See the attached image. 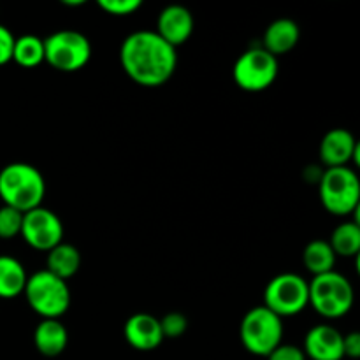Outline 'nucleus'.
<instances>
[{
    "instance_id": "obj_1",
    "label": "nucleus",
    "mask_w": 360,
    "mask_h": 360,
    "mask_svg": "<svg viewBox=\"0 0 360 360\" xmlns=\"http://www.w3.org/2000/svg\"><path fill=\"white\" fill-rule=\"evenodd\" d=\"M120 62L134 83L157 88L167 83L176 72L178 53L157 32L137 30L122 42Z\"/></svg>"
},
{
    "instance_id": "obj_2",
    "label": "nucleus",
    "mask_w": 360,
    "mask_h": 360,
    "mask_svg": "<svg viewBox=\"0 0 360 360\" xmlns=\"http://www.w3.org/2000/svg\"><path fill=\"white\" fill-rule=\"evenodd\" d=\"M44 195V178L34 165L14 162L0 171V199L4 206L27 213L41 206Z\"/></svg>"
},
{
    "instance_id": "obj_3",
    "label": "nucleus",
    "mask_w": 360,
    "mask_h": 360,
    "mask_svg": "<svg viewBox=\"0 0 360 360\" xmlns=\"http://www.w3.org/2000/svg\"><path fill=\"white\" fill-rule=\"evenodd\" d=\"M23 295L32 311L42 316V320H58L70 306L67 281L60 280L46 269L28 276Z\"/></svg>"
},
{
    "instance_id": "obj_4",
    "label": "nucleus",
    "mask_w": 360,
    "mask_h": 360,
    "mask_svg": "<svg viewBox=\"0 0 360 360\" xmlns=\"http://www.w3.org/2000/svg\"><path fill=\"white\" fill-rule=\"evenodd\" d=\"M309 306L323 319H341L352 309L355 292L347 276L338 271L320 274L308 283Z\"/></svg>"
},
{
    "instance_id": "obj_5",
    "label": "nucleus",
    "mask_w": 360,
    "mask_h": 360,
    "mask_svg": "<svg viewBox=\"0 0 360 360\" xmlns=\"http://www.w3.org/2000/svg\"><path fill=\"white\" fill-rule=\"evenodd\" d=\"M239 338L246 352L257 357H267L281 345L283 322L266 306H255L243 316Z\"/></svg>"
},
{
    "instance_id": "obj_6",
    "label": "nucleus",
    "mask_w": 360,
    "mask_h": 360,
    "mask_svg": "<svg viewBox=\"0 0 360 360\" xmlns=\"http://www.w3.org/2000/svg\"><path fill=\"white\" fill-rule=\"evenodd\" d=\"M320 200L330 214L348 217L357 211L360 202V181L354 169H326L320 176Z\"/></svg>"
},
{
    "instance_id": "obj_7",
    "label": "nucleus",
    "mask_w": 360,
    "mask_h": 360,
    "mask_svg": "<svg viewBox=\"0 0 360 360\" xmlns=\"http://www.w3.org/2000/svg\"><path fill=\"white\" fill-rule=\"evenodd\" d=\"M264 306L280 319L299 315L309 306L308 281L295 273L278 274L264 290Z\"/></svg>"
},
{
    "instance_id": "obj_8",
    "label": "nucleus",
    "mask_w": 360,
    "mask_h": 360,
    "mask_svg": "<svg viewBox=\"0 0 360 360\" xmlns=\"http://www.w3.org/2000/svg\"><path fill=\"white\" fill-rule=\"evenodd\" d=\"M91 58L86 35L76 30H60L44 41V62L60 72L81 70Z\"/></svg>"
},
{
    "instance_id": "obj_9",
    "label": "nucleus",
    "mask_w": 360,
    "mask_h": 360,
    "mask_svg": "<svg viewBox=\"0 0 360 360\" xmlns=\"http://www.w3.org/2000/svg\"><path fill=\"white\" fill-rule=\"evenodd\" d=\"M278 70H280V63L276 56L266 51L262 46H257V48L246 49L236 60L232 76L241 90L255 94V91L267 90L276 81Z\"/></svg>"
},
{
    "instance_id": "obj_10",
    "label": "nucleus",
    "mask_w": 360,
    "mask_h": 360,
    "mask_svg": "<svg viewBox=\"0 0 360 360\" xmlns=\"http://www.w3.org/2000/svg\"><path fill=\"white\" fill-rule=\"evenodd\" d=\"M20 236L34 250L49 252L63 241V224L55 211L39 206L23 213Z\"/></svg>"
},
{
    "instance_id": "obj_11",
    "label": "nucleus",
    "mask_w": 360,
    "mask_h": 360,
    "mask_svg": "<svg viewBox=\"0 0 360 360\" xmlns=\"http://www.w3.org/2000/svg\"><path fill=\"white\" fill-rule=\"evenodd\" d=\"M320 160L327 169L348 167L352 160L359 164V144L347 129H333L320 143Z\"/></svg>"
},
{
    "instance_id": "obj_12",
    "label": "nucleus",
    "mask_w": 360,
    "mask_h": 360,
    "mask_svg": "<svg viewBox=\"0 0 360 360\" xmlns=\"http://www.w3.org/2000/svg\"><path fill=\"white\" fill-rule=\"evenodd\" d=\"M302 352L311 360H343V334L333 326H315L306 334Z\"/></svg>"
},
{
    "instance_id": "obj_13",
    "label": "nucleus",
    "mask_w": 360,
    "mask_h": 360,
    "mask_svg": "<svg viewBox=\"0 0 360 360\" xmlns=\"http://www.w3.org/2000/svg\"><path fill=\"white\" fill-rule=\"evenodd\" d=\"M193 14L183 6H169L158 14L157 34L172 48L185 44L193 34Z\"/></svg>"
},
{
    "instance_id": "obj_14",
    "label": "nucleus",
    "mask_w": 360,
    "mask_h": 360,
    "mask_svg": "<svg viewBox=\"0 0 360 360\" xmlns=\"http://www.w3.org/2000/svg\"><path fill=\"white\" fill-rule=\"evenodd\" d=\"M123 334H125L127 343L139 352L155 350L164 341L160 322L150 313H136L130 316L127 320Z\"/></svg>"
},
{
    "instance_id": "obj_15",
    "label": "nucleus",
    "mask_w": 360,
    "mask_h": 360,
    "mask_svg": "<svg viewBox=\"0 0 360 360\" xmlns=\"http://www.w3.org/2000/svg\"><path fill=\"white\" fill-rule=\"evenodd\" d=\"M299 37H301V30L297 23L288 18H280L267 27L262 48L278 58V55L292 51L297 46Z\"/></svg>"
},
{
    "instance_id": "obj_16",
    "label": "nucleus",
    "mask_w": 360,
    "mask_h": 360,
    "mask_svg": "<svg viewBox=\"0 0 360 360\" xmlns=\"http://www.w3.org/2000/svg\"><path fill=\"white\" fill-rule=\"evenodd\" d=\"M34 345L44 357H58L69 345V333L60 320H42L35 327Z\"/></svg>"
},
{
    "instance_id": "obj_17",
    "label": "nucleus",
    "mask_w": 360,
    "mask_h": 360,
    "mask_svg": "<svg viewBox=\"0 0 360 360\" xmlns=\"http://www.w3.org/2000/svg\"><path fill=\"white\" fill-rule=\"evenodd\" d=\"M81 253L79 250L69 243H60L55 248L49 250L46 257V271L55 274L60 280L67 281L79 271Z\"/></svg>"
},
{
    "instance_id": "obj_18",
    "label": "nucleus",
    "mask_w": 360,
    "mask_h": 360,
    "mask_svg": "<svg viewBox=\"0 0 360 360\" xmlns=\"http://www.w3.org/2000/svg\"><path fill=\"white\" fill-rule=\"evenodd\" d=\"M23 264L9 255H0V299H16L27 285Z\"/></svg>"
},
{
    "instance_id": "obj_19",
    "label": "nucleus",
    "mask_w": 360,
    "mask_h": 360,
    "mask_svg": "<svg viewBox=\"0 0 360 360\" xmlns=\"http://www.w3.org/2000/svg\"><path fill=\"white\" fill-rule=\"evenodd\" d=\"M302 262H304L306 269L315 276L326 274L334 271V264H336V253L330 248L329 241L323 239H315V241L308 243L302 252Z\"/></svg>"
},
{
    "instance_id": "obj_20",
    "label": "nucleus",
    "mask_w": 360,
    "mask_h": 360,
    "mask_svg": "<svg viewBox=\"0 0 360 360\" xmlns=\"http://www.w3.org/2000/svg\"><path fill=\"white\" fill-rule=\"evenodd\" d=\"M336 257H357L360 252V225L357 221H345L334 229L329 241Z\"/></svg>"
},
{
    "instance_id": "obj_21",
    "label": "nucleus",
    "mask_w": 360,
    "mask_h": 360,
    "mask_svg": "<svg viewBox=\"0 0 360 360\" xmlns=\"http://www.w3.org/2000/svg\"><path fill=\"white\" fill-rule=\"evenodd\" d=\"M13 60L20 67L34 69L44 62V41L37 35H23L14 41Z\"/></svg>"
},
{
    "instance_id": "obj_22",
    "label": "nucleus",
    "mask_w": 360,
    "mask_h": 360,
    "mask_svg": "<svg viewBox=\"0 0 360 360\" xmlns=\"http://www.w3.org/2000/svg\"><path fill=\"white\" fill-rule=\"evenodd\" d=\"M23 213L9 206L0 207V239H13L20 236Z\"/></svg>"
},
{
    "instance_id": "obj_23",
    "label": "nucleus",
    "mask_w": 360,
    "mask_h": 360,
    "mask_svg": "<svg viewBox=\"0 0 360 360\" xmlns=\"http://www.w3.org/2000/svg\"><path fill=\"white\" fill-rule=\"evenodd\" d=\"M160 322V329L164 338H169V340H176V338H181L183 334L186 333V327H188V320L183 313L172 311L167 313Z\"/></svg>"
},
{
    "instance_id": "obj_24",
    "label": "nucleus",
    "mask_w": 360,
    "mask_h": 360,
    "mask_svg": "<svg viewBox=\"0 0 360 360\" xmlns=\"http://www.w3.org/2000/svg\"><path fill=\"white\" fill-rule=\"evenodd\" d=\"M141 0H101L98 7L111 16H130L141 9Z\"/></svg>"
},
{
    "instance_id": "obj_25",
    "label": "nucleus",
    "mask_w": 360,
    "mask_h": 360,
    "mask_svg": "<svg viewBox=\"0 0 360 360\" xmlns=\"http://www.w3.org/2000/svg\"><path fill=\"white\" fill-rule=\"evenodd\" d=\"M267 360H308L306 359L302 348L295 347V345H283L274 348L269 355L266 357Z\"/></svg>"
},
{
    "instance_id": "obj_26",
    "label": "nucleus",
    "mask_w": 360,
    "mask_h": 360,
    "mask_svg": "<svg viewBox=\"0 0 360 360\" xmlns=\"http://www.w3.org/2000/svg\"><path fill=\"white\" fill-rule=\"evenodd\" d=\"M14 37L11 30L4 25H0V65H6L13 60V49H14Z\"/></svg>"
},
{
    "instance_id": "obj_27",
    "label": "nucleus",
    "mask_w": 360,
    "mask_h": 360,
    "mask_svg": "<svg viewBox=\"0 0 360 360\" xmlns=\"http://www.w3.org/2000/svg\"><path fill=\"white\" fill-rule=\"evenodd\" d=\"M343 354L348 359H359L360 357V334L359 333H348L343 336Z\"/></svg>"
}]
</instances>
